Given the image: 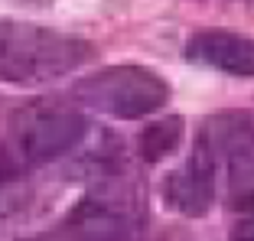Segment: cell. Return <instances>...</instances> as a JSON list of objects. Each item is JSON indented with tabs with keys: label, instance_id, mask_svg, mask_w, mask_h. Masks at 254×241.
<instances>
[{
	"label": "cell",
	"instance_id": "obj_3",
	"mask_svg": "<svg viewBox=\"0 0 254 241\" xmlns=\"http://www.w3.org/2000/svg\"><path fill=\"white\" fill-rule=\"evenodd\" d=\"M75 101L98 114H111L121 120H137L160 111L170 101V85L143 65H114L82 78L72 88Z\"/></svg>",
	"mask_w": 254,
	"mask_h": 241
},
{
	"label": "cell",
	"instance_id": "obj_1",
	"mask_svg": "<svg viewBox=\"0 0 254 241\" xmlns=\"http://www.w3.org/2000/svg\"><path fill=\"white\" fill-rule=\"evenodd\" d=\"M88 118L62 101H36L13 118V127L0 143V182L30 173L33 166L68 153L85 140Z\"/></svg>",
	"mask_w": 254,
	"mask_h": 241
},
{
	"label": "cell",
	"instance_id": "obj_4",
	"mask_svg": "<svg viewBox=\"0 0 254 241\" xmlns=\"http://www.w3.org/2000/svg\"><path fill=\"white\" fill-rule=\"evenodd\" d=\"M195 143L209 153L218 182L228 189V199L254 192V120L248 114L209 118Z\"/></svg>",
	"mask_w": 254,
	"mask_h": 241
},
{
	"label": "cell",
	"instance_id": "obj_7",
	"mask_svg": "<svg viewBox=\"0 0 254 241\" xmlns=\"http://www.w3.org/2000/svg\"><path fill=\"white\" fill-rule=\"evenodd\" d=\"M186 56L199 65L218 68L228 75L254 78V39L228 30H202L189 39Z\"/></svg>",
	"mask_w": 254,
	"mask_h": 241
},
{
	"label": "cell",
	"instance_id": "obj_8",
	"mask_svg": "<svg viewBox=\"0 0 254 241\" xmlns=\"http://www.w3.org/2000/svg\"><path fill=\"white\" fill-rule=\"evenodd\" d=\"M183 140V120L180 118H163L157 124H147L140 134V157L147 163H157V160L170 157Z\"/></svg>",
	"mask_w": 254,
	"mask_h": 241
},
{
	"label": "cell",
	"instance_id": "obj_6",
	"mask_svg": "<svg viewBox=\"0 0 254 241\" xmlns=\"http://www.w3.org/2000/svg\"><path fill=\"white\" fill-rule=\"evenodd\" d=\"M215 192H218V173L212 166L209 153L202 150L199 143L192 147L186 163L180 170H173L163 182L166 202L183 215H205L215 202Z\"/></svg>",
	"mask_w": 254,
	"mask_h": 241
},
{
	"label": "cell",
	"instance_id": "obj_2",
	"mask_svg": "<svg viewBox=\"0 0 254 241\" xmlns=\"http://www.w3.org/2000/svg\"><path fill=\"white\" fill-rule=\"evenodd\" d=\"M88 43L30 23H0V78L13 85H43L88 62Z\"/></svg>",
	"mask_w": 254,
	"mask_h": 241
},
{
	"label": "cell",
	"instance_id": "obj_9",
	"mask_svg": "<svg viewBox=\"0 0 254 241\" xmlns=\"http://www.w3.org/2000/svg\"><path fill=\"white\" fill-rule=\"evenodd\" d=\"M228 238L232 241H254V192H241V196L228 199Z\"/></svg>",
	"mask_w": 254,
	"mask_h": 241
},
{
	"label": "cell",
	"instance_id": "obj_5",
	"mask_svg": "<svg viewBox=\"0 0 254 241\" xmlns=\"http://www.w3.org/2000/svg\"><path fill=\"white\" fill-rule=\"evenodd\" d=\"M134 232L130 219L105 199H82L33 241H127Z\"/></svg>",
	"mask_w": 254,
	"mask_h": 241
}]
</instances>
